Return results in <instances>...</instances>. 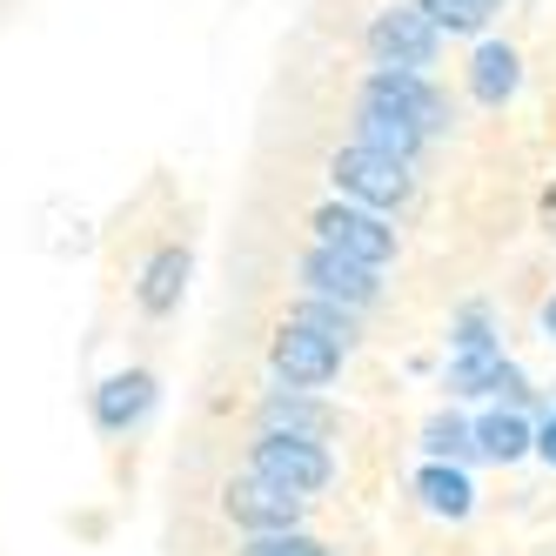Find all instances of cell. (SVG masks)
Masks as SVG:
<instances>
[{
	"mask_svg": "<svg viewBox=\"0 0 556 556\" xmlns=\"http://www.w3.org/2000/svg\"><path fill=\"white\" fill-rule=\"evenodd\" d=\"M349 101L403 114V122H409L422 141H443V135L456 128V101H450V88L435 81V74H409V67H363V74H355V94H349Z\"/></svg>",
	"mask_w": 556,
	"mask_h": 556,
	"instance_id": "1",
	"label": "cell"
},
{
	"mask_svg": "<svg viewBox=\"0 0 556 556\" xmlns=\"http://www.w3.org/2000/svg\"><path fill=\"white\" fill-rule=\"evenodd\" d=\"M308 242H323V249H336V255H349V262H363V268H395L403 262V228H395L389 215H376V208H355V202H315L308 208Z\"/></svg>",
	"mask_w": 556,
	"mask_h": 556,
	"instance_id": "2",
	"label": "cell"
},
{
	"mask_svg": "<svg viewBox=\"0 0 556 556\" xmlns=\"http://www.w3.org/2000/svg\"><path fill=\"white\" fill-rule=\"evenodd\" d=\"M242 469L275 483V490H289V496H302V503H315L342 476V456L329 443H308V435H249Z\"/></svg>",
	"mask_w": 556,
	"mask_h": 556,
	"instance_id": "3",
	"label": "cell"
},
{
	"mask_svg": "<svg viewBox=\"0 0 556 556\" xmlns=\"http://www.w3.org/2000/svg\"><path fill=\"white\" fill-rule=\"evenodd\" d=\"M323 175H329V188H336V202H355V208H376V215H403L409 202H416V168H403V162H382V154H369V148H355V141H342L329 162H323Z\"/></svg>",
	"mask_w": 556,
	"mask_h": 556,
	"instance_id": "4",
	"label": "cell"
},
{
	"mask_svg": "<svg viewBox=\"0 0 556 556\" xmlns=\"http://www.w3.org/2000/svg\"><path fill=\"white\" fill-rule=\"evenodd\" d=\"M295 295H315V302H336V308H355V315H376L389 302V282L382 268H363L323 242H302L295 249Z\"/></svg>",
	"mask_w": 556,
	"mask_h": 556,
	"instance_id": "5",
	"label": "cell"
},
{
	"mask_svg": "<svg viewBox=\"0 0 556 556\" xmlns=\"http://www.w3.org/2000/svg\"><path fill=\"white\" fill-rule=\"evenodd\" d=\"M215 509H222V523H235L242 536H289V530H308L315 503L262 483V476H249V469H235L228 483L215 490Z\"/></svg>",
	"mask_w": 556,
	"mask_h": 556,
	"instance_id": "6",
	"label": "cell"
},
{
	"mask_svg": "<svg viewBox=\"0 0 556 556\" xmlns=\"http://www.w3.org/2000/svg\"><path fill=\"white\" fill-rule=\"evenodd\" d=\"M363 54L369 67H409V74H429L435 61H443V34H435L409 0H389V8H376L363 21Z\"/></svg>",
	"mask_w": 556,
	"mask_h": 556,
	"instance_id": "7",
	"label": "cell"
},
{
	"mask_svg": "<svg viewBox=\"0 0 556 556\" xmlns=\"http://www.w3.org/2000/svg\"><path fill=\"white\" fill-rule=\"evenodd\" d=\"M342 369H349V349H336L329 336H315L302 323H275V336H268V382L323 395L329 382H342Z\"/></svg>",
	"mask_w": 556,
	"mask_h": 556,
	"instance_id": "8",
	"label": "cell"
},
{
	"mask_svg": "<svg viewBox=\"0 0 556 556\" xmlns=\"http://www.w3.org/2000/svg\"><path fill=\"white\" fill-rule=\"evenodd\" d=\"M342 429V409L329 395H308V389H282L268 382L249 409V435H308V443H329Z\"/></svg>",
	"mask_w": 556,
	"mask_h": 556,
	"instance_id": "9",
	"label": "cell"
},
{
	"mask_svg": "<svg viewBox=\"0 0 556 556\" xmlns=\"http://www.w3.org/2000/svg\"><path fill=\"white\" fill-rule=\"evenodd\" d=\"M88 409H94V429H101V435H135L154 409H162V376L141 369V363H135V369H114V376L94 382Z\"/></svg>",
	"mask_w": 556,
	"mask_h": 556,
	"instance_id": "10",
	"label": "cell"
},
{
	"mask_svg": "<svg viewBox=\"0 0 556 556\" xmlns=\"http://www.w3.org/2000/svg\"><path fill=\"white\" fill-rule=\"evenodd\" d=\"M463 94L483 108V114H503L516 94H523V48L503 41V34H483L463 61Z\"/></svg>",
	"mask_w": 556,
	"mask_h": 556,
	"instance_id": "11",
	"label": "cell"
},
{
	"mask_svg": "<svg viewBox=\"0 0 556 556\" xmlns=\"http://www.w3.org/2000/svg\"><path fill=\"white\" fill-rule=\"evenodd\" d=\"M188 282H194V249L188 242H162L135 275V308L148 315V323H168V315L188 302Z\"/></svg>",
	"mask_w": 556,
	"mask_h": 556,
	"instance_id": "12",
	"label": "cell"
},
{
	"mask_svg": "<svg viewBox=\"0 0 556 556\" xmlns=\"http://www.w3.org/2000/svg\"><path fill=\"white\" fill-rule=\"evenodd\" d=\"M349 141H355V148H369V154H382V162H403V168H416V175H422L429 148H435V141H422V135L403 122V114L363 108V101H349Z\"/></svg>",
	"mask_w": 556,
	"mask_h": 556,
	"instance_id": "13",
	"label": "cell"
},
{
	"mask_svg": "<svg viewBox=\"0 0 556 556\" xmlns=\"http://www.w3.org/2000/svg\"><path fill=\"white\" fill-rule=\"evenodd\" d=\"M476 456L496 463V469H516V463H530L536 456V416L523 409H483L476 416Z\"/></svg>",
	"mask_w": 556,
	"mask_h": 556,
	"instance_id": "14",
	"label": "cell"
},
{
	"mask_svg": "<svg viewBox=\"0 0 556 556\" xmlns=\"http://www.w3.org/2000/svg\"><path fill=\"white\" fill-rule=\"evenodd\" d=\"M409 490H416V503L435 516V523H469L476 516V476L463 463H422Z\"/></svg>",
	"mask_w": 556,
	"mask_h": 556,
	"instance_id": "15",
	"label": "cell"
},
{
	"mask_svg": "<svg viewBox=\"0 0 556 556\" xmlns=\"http://www.w3.org/2000/svg\"><path fill=\"white\" fill-rule=\"evenodd\" d=\"M416 450H422V463H463V469L483 463V456H476V416H463L456 403H443V409L422 416Z\"/></svg>",
	"mask_w": 556,
	"mask_h": 556,
	"instance_id": "16",
	"label": "cell"
},
{
	"mask_svg": "<svg viewBox=\"0 0 556 556\" xmlns=\"http://www.w3.org/2000/svg\"><path fill=\"white\" fill-rule=\"evenodd\" d=\"M282 323H302V329H315V336H329V342L349 349V355L369 342V315L336 308V302H315V295H295V302L282 308Z\"/></svg>",
	"mask_w": 556,
	"mask_h": 556,
	"instance_id": "17",
	"label": "cell"
},
{
	"mask_svg": "<svg viewBox=\"0 0 556 556\" xmlns=\"http://www.w3.org/2000/svg\"><path fill=\"white\" fill-rule=\"evenodd\" d=\"M409 8L443 34V41H483V34L496 27L503 0H409Z\"/></svg>",
	"mask_w": 556,
	"mask_h": 556,
	"instance_id": "18",
	"label": "cell"
},
{
	"mask_svg": "<svg viewBox=\"0 0 556 556\" xmlns=\"http://www.w3.org/2000/svg\"><path fill=\"white\" fill-rule=\"evenodd\" d=\"M503 355H509V349H469V355H450L443 376H435L443 403H483V395H490V376H496Z\"/></svg>",
	"mask_w": 556,
	"mask_h": 556,
	"instance_id": "19",
	"label": "cell"
},
{
	"mask_svg": "<svg viewBox=\"0 0 556 556\" xmlns=\"http://www.w3.org/2000/svg\"><path fill=\"white\" fill-rule=\"evenodd\" d=\"M450 355H469V349H503V315L490 302H463L450 315V329H443Z\"/></svg>",
	"mask_w": 556,
	"mask_h": 556,
	"instance_id": "20",
	"label": "cell"
},
{
	"mask_svg": "<svg viewBox=\"0 0 556 556\" xmlns=\"http://www.w3.org/2000/svg\"><path fill=\"white\" fill-rule=\"evenodd\" d=\"M483 403L536 416V376H530L523 363H516V355H503V363H496V376H490V395H483Z\"/></svg>",
	"mask_w": 556,
	"mask_h": 556,
	"instance_id": "21",
	"label": "cell"
},
{
	"mask_svg": "<svg viewBox=\"0 0 556 556\" xmlns=\"http://www.w3.org/2000/svg\"><path fill=\"white\" fill-rule=\"evenodd\" d=\"M235 556H336V543L315 530H289V536H242Z\"/></svg>",
	"mask_w": 556,
	"mask_h": 556,
	"instance_id": "22",
	"label": "cell"
},
{
	"mask_svg": "<svg viewBox=\"0 0 556 556\" xmlns=\"http://www.w3.org/2000/svg\"><path fill=\"white\" fill-rule=\"evenodd\" d=\"M536 463H543V469H556V403L536 416Z\"/></svg>",
	"mask_w": 556,
	"mask_h": 556,
	"instance_id": "23",
	"label": "cell"
},
{
	"mask_svg": "<svg viewBox=\"0 0 556 556\" xmlns=\"http://www.w3.org/2000/svg\"><path fill=\"white\" fill-rule=\"evenodd\" d=\"M536 329H543V342H556V289H549L543 308H536Z\"/></svg>",
	"mask_w": 556,
	"mask_h": 556,
	"instance_id": "24",
	"label": "cell"
},
{
	"mask_svg": "<svg viewBox=\"0 0 556 556\" xmlns=\"http://www.w3.org/2000/svg\"><path fill=\"white\" fill-rule=\"evenodd\" d=\"M549 208H556V188H549Z\"/></svg>",
	"mask_w": 556,
	"mask_h": 556,
	"instance_id": "25",
	"label": "cell"
}]
</instances>
